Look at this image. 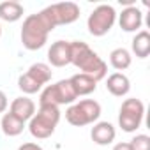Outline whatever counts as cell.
Segmentation results:
<instances>
[{"label":"cell","mask_w":150,"mask_h":150,"mask_svg":"<svg viewBox=\"0 0 150 150\" xmlns=\"http://www.w3.org/2000/svg\"><path fill=\"white\" fill-rule=\"evenodd\" d=\"M46 7L35 14H28L21 27V42L28 51H37L48 42V35L55 30Z\"/></svg>","instance_id":"1"},{"label":"cell","mask_w":150,"mask_h":150,"mask_svg":"<svg viewBox=\"0 0 150 150\" xmlns=\"http://www.w3.org/2000/svg\"><path fill=\"white\" fill-rule=\"evenodd\" d=\"M71 64L76 65L83 74H88L96 81H101L108 74V64L83 41H71Z\"/></svg>","instance_id":"2"},{"label":"cell","mask_w":150,"mask_h":150,"mask_svg":"<svg viewBox=\"0 0 150 150\" xmlns=\"http://www.w3.org/2000/svg\"><path fill=\"white\" fill-rule=\"evenodd\" d=\"M60 122V110L53 104H39L37 113L28 120V131L35 139L50 138Z\"/></svg>","instance_id":"3"},{"label":"cell","mask_w":150,"mask_h":150,"mask_svg":"<svg viewBox=\"0 0 150 150\" xmlns=\"http://www.w3.org/2000/svg\"><path fill=\"white\" fill-rule=\"evenodd\" d=\"M99 117H101V104L94 99H83L78 103H72L65 110V120L74 127L96 124Z\"/></svg>","instance_id":"4"},{"label":"cell","mask_w":150,"mask_h":150,"mask_svg":"<svg viewBox=\"0 0 150 150\" xmlns=\"http://www.w3.org/2000/svg\"><path fill=\"white\" fill-rule=\"evenodd\" d=\"M145 118V104L136 99L129 97L122 103L118 110V125L124 132H136Z\"/></svg>","instance_id":"5"},{"label":"cell","mask_w":150,"mask_h":150,"mask_svg":"<svg viewBox=\"0 0 150 150\" xmlns=\"http://www.w3.org/2000/svg\"><path fill=\"white\" fill-rule=\"evenodd\" d=\"M117 21V11L110 4H99L88 16L87 20V28L90 35L94 37H103L106 35Z\"/></svg>","instance_id":"6"},{"label":"cell","mask_w":150,"mask_h":150,"mask_svg":"<svg viewBox=\"0 0 150 150\" xmlns=\"http://www.w3.org/2000/svg\"><path fill=\"white\" fill-rule=\"evenodd\" d=\"M78 96L74 94L71 81L69 80H60L53 85H46L41 90L39 96V104H53V106H64V104H72L76 103Z\"/></svg>","instance_id":"7"},{"label":"cell","mask_w":150,"mask_h":150,"mask_svg":"<svg viewBox=\"0 0 150 150\" xmlns=\"http://www.w3.org/2000/svg\"><path fill=\"white\" fill-rule=\"evenodd\" d=\"M46 11L55 27L71 25L80 18V6L74 2H57V4L48 6Z\"/></svg>","instance_id":"8"},{"label":"cell","mask_w":150,"mask_h":150,"mask_svg":"<svg viewBox=\"0 0 150 150\" xmlns=\"http://www.w3.org/2000/svg\"><path fill=\"white\" fill-rule=\"evenodd\" d=\"M118 25L124 32H139L141 25H143V13L139 7L131 6L122 9V13L118 14Z\"/></svg>","instance_id":"9"},{"label":"cell","mask_w":150,"mask_h":150,"mask_svg":"<svg viewBox=\"0 0 150 150\" xmlns=\"http://www.w3.org/2000/svg\"><path fill=\"white\" fill-rule=\"evenodd\" d=\"M48 62L50 67H65L71 64V50L69 41H55L48 50Z\"/></svg>","instance_id":"10"},{"label":"cell","mask_w":150,"mask_h":150,"mask_svg":"<svg viewBox=\"0 0 150 150\" xmlns=\"http://www.w3.org/2000/svg\"><path fill=\"white\" fill-rule=\"evenodd\" d=\"M9 113L27 124V122L35 115V103H34L30 97H27V96H20V97H16V99L11 103Z\"/></svg>","instance_id":"11"},{"label":"cell","mask_w":150,"mask_h":150,"mask_svg":"<svg viewBox=\"0 0 150 150\" xmlns=\"http://www.w3.org/2000/svg\"><path fill=\"white\" fill-rule=\"evenodd\" d=\"M90 138L96 145H101V146L111 145L117 138L115 125L110 124V122H96L92 131H90Z\"/></svg>","instance_id":"12"},{"label":"cell","mask_w":150,"mask_h":150,"mask_svg":"<svg viewBox=\"0 0 150 150\" xmlns=\"http://www.w3.org/2000/svg\"><path fill=\"white\" fill-rule=\"evenodd\" d=\"M106 90L115 97H124L131 90V81L124 72H113L106 80Z\"/></svg>","instance_id":"13"},{"label":"cell","mask_w":150,"mask_h":150,"mask_svg":"<svg viewBox=\"0 0 150 150\" xmlns=\"http://www.w3.org/2000/svg\"><path fill=\"white\" fill-rule=\"evenodd\" d=\"M69 81H71V87H72L74 94L78 97L88 96V94L96 92V88H97V81L94 78H90L88 74H83V72H78V74H74V76H71Z\"/></svg>","instance_id":"14"},{"label":"cell","mask_w":150,"mask_h":150,"mask_svg":"<svg viewBox=\"0 0 150 150\" xmlns=\"http://www.w3.org/2000/svg\"><path fill=\"white\" fill-rule=\"evenodd\" d=\"M25 14V9L20 2L16 0H6V2H0V20L7 21V23H14L20 21Z\"/></svg>","instance_id":"15"},{"label":"cell","mask_w":150,"mask_h":150,"mask_svg":"<svg viewBox=\"0 0 150 150\" xmlns=\"http://www.w3.org/2000/svg\"><path fill=\"white\" fill-rule=\"evenodd\" d=\"M131 50L138 58H146L150 55V34L148 30H139L132 37Z\"/></svg>","instance_id":"16"},{"label":"cell","mask_w":150,"mask_h":150,"mask_svg":"<svg viewBox=\"0 0 150 150\" xmlns=\"http://www.w3.org/2000/svg\"><path fill=\"white\" fill-rule=\"evenodd\" d=\"M23 129H25V122H21L20 118H16L11 113H4L2 115V120H0V131H2L6 136H9V138L20 136L23 132Z\"/></svg>","instance_id":"17"},{"label":"cell","mask_w":150,"mask_h":150,"mask_svg":"<svg viewBox=\"0 0 150 150\" xmlns=\"http://www.w3.org/2000/svg\"><path fill=\"white\" fill-rule=\"evenodd\" d=\"M27 74H28L30 78H34L41 87L48 85V83L51 81V78H53L51 67H50L48 64H44V62H35V64H32V65L28 67Z\"/></svg>","instance_id":"18"},{"label":"cell","mask_w":150,"mask_h":150,"mask_svg":"<svg viewBox=\"0 0 150 150\" xmlns=\"http://www.w3.org/2000/svg\"><path fill=\"white\" fill-rule=\"evenodd\" d=\"M131 62H132L131 51L125 50V48H115L110 53V64H111L113 69H117V72L129 69L131 67Z\"/></svg>","instance_id":"19"},{"label":"cell","mask_w":150,"mask_h":150,"mask_svg":"<svg viewBox=\"0 0 150 150\" xmlns=\"http://www.w3.org/2000/svg\"><path fill=\"white\" fill-rule=\"evenodd\" d=\"M18 88H20L23 94H27V96L37 94V92H41V90H42V87H41L34 78H30L27 72H25V74H21V76L18 78Z\"/></svg>","instance_id":"20"},{"label":"cell","mask_w":150,"mask_h":150,"mask_svg":"<svg viewBox=\"0 0 150 150\" xmlns=\"http://www.w3.org/2000/svg\"><path fill=\"white\" fill-rule=\"evenodd\" d=\"M132 150H150V136L146 134H136L131 141H129Z\"/></svg>","instance_id":"21"},{"label":"cell","mask_w":150,"mask_h":150,"mask_svg":"<svg viewBox=\"0 0 150 150\" xmlns=\"http://www.w3.org/2000/svg\"><path fill=\"white\" fill-rule=\"evenodd\" d=\"M7 106H9L7 96H6V92H4V90H0V113H6Z\"/></svg>","instance_id":"22"},{"label":"cell","mask_w":150,"mask_h":150,"mask_svg":"<svg viewBox=\"0 0 150 150\" xmlns=\"http://www.w3.org/2000/svg\"><path fill=\"white\" fill-rule=\"evenodd\" d=\"M18 150H44L41 145H37V143H32V141H28V143H23V145H20L18 146Z\"/></svg>","instance_id":"23"},{"label":"cell","mask_w":150,"mask_h":150,"mask_svg":"<svg viewBox=\"0 0 150 150\" xmlns=\"http://www.w3.org/2000/svg\"><path fill=\"white\" fill-rule=\"evenodd\" d=\"M113 150H132V148H131L129 141H120V143H115Z\"/></svg>","instance_id":"24"},{"label":"cell","mask_w":150,"mask_h":150,"mask_svg":"<svg viewBox=\"0 0 150 150\" xmlns=\"http://www.w3.org/2000/svg\"><path fill=\"white\" fill-rule=\"evenodd\" d=\"M0 37H2V25H0Z\"/></svg>","instance_id":"25"}]
</instances>
